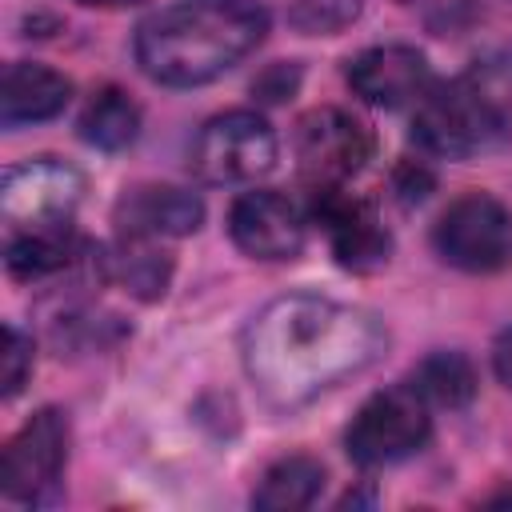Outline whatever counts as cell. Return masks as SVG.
Returning a JSON list of instances; mask_svg holds the SVG:
<instances>
[{"mask_svg": "<svg viewBox=\"0 0 512 512\" xmlns=\"http://www.w3.org/2000/svg\"><path fill=\"white\" fill-rule=\"evenodd\" d=\"M388 348V328L356 308L292 292L256 312L244 328V372L272 408H300L320 392L368 372Z\"/></svg>", "mask_w": 512, "mask_h": 512, "instance_id": "cell-1", "label": "cell"}, {"mask_svg": "<svg viewBox=\"0 0 512 512\" xmlns=\"http://www.w3.org/2000/svg\"><path fill=\"white\" fill-rule=\"evenodd\" d=\"M264 36L260 0H176L136 28V64L156 84L196 88L236 68Z\"/></svg>", "mask_w": 512, "mask_h": 512, "instance_id": "cell-2", "label": "cell"}, {"mask_svg": "<svg viewBox=\"0 0 512 512\" xmlns=\"http://www.w3.org/2000/svg\"><path fill=\"white\" fill-rule=\"evenodd\" d=\"M512 136L508 116L496 96H488L472 76L432 80L412 112V140L448 160L480 156Z\"/></svg>", "mask_w": 512, "mask_h": 512, "instance_id": "cell-3", "label": "cell"}, {"mask_svg": "<svg viewBox=\"0 0 512 512\" xmlns=\"http://www.w3.org/2000/svg\"><path fill=\"white\" fill-rule=\"evenodd\" d=\"M428 408L432 404L412 384H392V388L368 396L344 432L348 460L360 468H384V464L408 460L432 436Z\"/></svg>", "mask_w": 512, "mask_h": 512, "instance_id": "cell-4", "label": "cell"}, {"mask_svg": "<svg viewBox=\"0 0 512 512\" xmlns=\"http://www.w3.org/2000/svg\"><path fill=\"white\" fill-rule=\"evenodd\" d=\"M432 248L444 264L460 272H500L512 264V212L488 192H464L440 212L432 228Z\"/></svg>", "mask_w": 512, "mask_h": 512, "instance_id": "cell-5", "label": "cell"}, {"mask_svg": "<svg viewBox=\"0 0 512 512\" xmlns=\"http://www.w3.org/2000/svg\"><path fill=\"white\" fill-rule=\"evenodd\" d=\"M276 168V132L264 116L236 108L212 116L192 144V172L208 184H248Z\"/></svg>", "mask_w": 512, "mask_h": 512, "instance_id": "cell-6", "label": "cell"}, {"mask_svg": "<svg viewBox=\"0 0 512 512\" xmlns=\"http://www.w3.org/2000/svg\"><path fill=\"white\" fill-rule=\"evenodd\" d=\"M292 148L304 180L312 188H328L364 168V160L372 156V136L344 108H312L296 120Z\"/></svg>", "mask_w": 512, "mask_h": 512, "instance_id": "cell-7", "label": "cell"}, {"mask_svg": "<svg viewBox=\"0 0 512 512\" xmlns=\"http://www.w3.org/2000/svg\"><path fill=\"white\" fill-rule=\"evenodd\" d=\"M80 196H84V176L72 164L56 156H36L8 168L0 184V216L12 228L60 224V220H72Z\"/></svg>", "mask_w": 512, "mask_h": 512, "instance_id": "cell-8", "label": "cell"}, {"mask_svg": "<svg viewBox=\"0 0 512 512\" xmlns=\"http://www.w3.org/2000/svg\"><path fill=\"white\" fill-rule=\"evenodd\" d=\"M68 460V416L60 408H40L8 440L0 464V492L8 500H40L64 472Z\"/></svg>", "mask_w": 512, "mask_h": 512, "instance_id": "cell-9", "label": "cell"}, {"mask_svg": "<svg viewBox=\"0 0 512 512\" xmlns=\"http://www.w3.org/2000/svg\"><path fill=\"white\" fill-rule=\"evenodd\" d=\"M312 216L320 220L340 268L376 272L380 264H388L392 236H388V228L380 224V216L368 200L344 192L340 184L312 188Z\"/></svg>", "mask_w": 512, "mask_h": 512, "instance_id": "cell-10", "label": "cell"}, {"mask_svg": "<svg viewBox=\"0 0 512 512\" xmlns=\"http://www.w3.org/2000/svg\"><path fill=\"white\" fill-rule=\"evenodd\" d=\"M304 232H308L304 212L272 188L240 192L228 208V236L252 260H292V256H300Z\"/></svg>", "mask_w": 512, "mask_h": 512, "instance_id": "cell-11", "label": "cell"}, {"mask_svg": "<svg viewBox=\"0 0 512 512\" xmlns=\"http://www.w3.org/2000/svg\"><path fill=\"white\" fill-rule=\"evenodd\" d=\"M352 92L360 100H368L372 108H404L416 104L428 84H432V68L428 56L416 52L412 44H376L364 48L348 60L344 68Z\"/></svg>", "mask_w": 512, "mask_h": 512, "instance_id": "cell-12", "label": "cell"}, {"mask_svg": "<svg viewBox=\"0 0 512 512\" xmlns=\"http://www.w3.org/2000/svg\"><path fill=\"white\" fill-rule=\"evenodd\" d=\"M120 236H136V240H172V236H188L200 228L204 220V204L196 192L188 188H172V184H140L132 192H124L116 200L112 212Z\"/></svg>", "mask_w": 512, "mask_h": 512, "instance_id": "cell-13", "label": "cell"}, {"mask_svg": "<svg viewBox=\"0 0 512 512\" xmlns=\"http://www.w3.org/2000/svg\"><path fill=\"white\" fill-rule=\"evenodd\" d=\"M72 96V80L48 64H32V60H16L4 72V92H0V120L8 128L20 124H40L52 120L68 108Z\"/></svg>", "mask_w": 512, "mask_h": 512, "instance_id": "cell-14", "label": "cell"}, {"mask_svg": "<svg viewBox=\"0 0 512 512\" xmlns=\"http://www.w3.org/2000/svg\"><path fill=\"white\" fill-rule=\"evenodd\" d=\"M80 236L72 228V220L60 224H32V228H12L8 248H4V264L16 280H44L56 276L60 268H68L80 256Z\"/></svg>", "mask_w": 512, "mask_h": 512, "instance_id": "cell-15", "label": "cell"}, {"mask_svg": "<svg viewBox=\"0 0 512 512\" xmlns=\"http://www.w3.org/2000/svg\"><path fill=\"white\" fill-rule=\"evenodd\" d=\"M320 492H324V464L296 452V456L276 460L260 476V484L252 492V504L260 512H296V508H308Z\"/></svg>", "mask_w": 512, "mask_h": 512, "instance_id": "cell-16", "label": "cell"}, {"mask_svg": "<svg viewBox=\"0 0 512 512\" xmlns=\"http://www.w3.org/2000/svg\"><path fill=\"white\" fill-rule=\"evenodd\" d=\"M76 128H80L84 144H92L100 152H120L140 136V108L124 88L108 84V88L92 92V100L84 104Z\"/></svg>", "mask_w": 512, "mask_h": 512, "instance_id": "cell-17", "label": "cell"}, {"mask_svg": "<svg viewBox=\"0 0 512 512\" xmlns=\"http://www.w3.org/2000/svg\"><path fill=\"white\" fill-rule=\"evenodd\" d=\"M160 240H136V236H120L116 256L104 260V272L124 284L132 296L140 300H156L164 296L168 280H172V256L156 248Z\"/></svg>", "mask_w": 512, "mask_h": 512, "instance_id": "cell-18", "label": "cell"}, {"mask_svg": "<svg viewBox=\"0 0 512 512\" xmlns=\"http://www.w3.org/2000/svg\"><path fill=\"white\" fill-rule=\"evenodd\" d=\"M408 384L436 408H464V404H472L480 380L464 352H432L416 364Z\"/></svg>", "mask_w": 512, "mask_h": 512, "instance_id": "cell-19", "label": "cell"}, {"mask_svg": "<svg viewBox=\"0 0 512 512\" xmlns=\"http://www.w3.org/2000/svg\"><path fill=\"white\" fill-rule=\"evenodd\" d=\"M364 12V0H292L288 24L300 36H332Z\"/></svg>", "mask_w": 512, "mask_h": 512, "instance_id": "cell-20", "label": "cell"}, {"mask_svg": "<svg viewBox=\"0 0 512 512\" xmlns=\"http://www.w3.org/2000/svg\"><path fill=\"white\" fill-rule=\"evenodd\" d=\"M4 368H0V380H4V400H12L24 384H28V376H32V336H24L16 324H8L4 328Z\"/></svg>", "mask_w": 512, "mask_h": 512, "instance_id": "cell-21", "label": "cell"}, {"mask_svg": "<svg viewBox=\"0 0 512 512\" xmlns=\"http://www.w3.org/2000/svg\"><path fill=\"white\" fill-rule=\"evenodd\" d=\"M300 80H304V68L296 60H276L252 80V96L264 104H284L300 92Z\"/></svg>", "mask_w": 512, "mask_h": 512, "instance_id": "cell-22", "label": "cell"}, {"mask_svg": "<svg viewBox=\"0 0 512 512\" xmlns=\"http://www.w3.org/2000/svg\"><path fill=\"white\" fill-rule=\"evenodd\" d=\"M436 188V176L424 160H400L396 172H392V192L404 200V204H420L428 200V192Z\"/></svg>", "mask_w": 512, "mask_h": 512, "instance_id": "cell-23", "label": "cell"}, {"mask_svg": "<svg viewBox=\"0 0 512 512\" xmlns=\"http://www.w3.org/2000/svg\"><path fill=\"white\" fill-rule=\"evenodd\" d=\"M492 372H496V380L512 392V328H504V332L492 340Z\"/></svg>", "mask_w": 512, "mask_h": 512, "instance_id": "cell-24", "label": "cell"}, {"mask_svg": "<svg viewBox=\"0 0 512 512\" xmlns=\"http://www.w3.org/2000/svg\"><path fill=\"white\" fill-rule=\"evenodd\" d=\"M80 4H92V8H132L140 0H80Z\"/></svg>", "mask_w": 512, "mask_h": 512, "instance_id": "cell-25", "label": "cell"}]
</instances>
